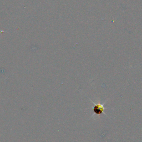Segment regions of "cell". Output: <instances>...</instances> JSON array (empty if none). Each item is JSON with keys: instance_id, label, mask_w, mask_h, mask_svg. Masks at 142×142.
<instances>
[{"instance_id": "6da1fadb", "label": "cell", "mask_w": 142, "mask_h": 142, "mask_svg": "<svg viewBox=\"0 0 142 142\" xmlns=\"http://www.w3.org/2000/svg\"><path fill=\"white\" fill-rule=\"evenodd\" d=\"M94 104V107H93V111L95 114L99 116V115H102V114H104L106 116H107V115L104 113L105 107L104 106L106 102L104 103H95L94 102L91 101Z\"/></svg>"}]
</instances>
